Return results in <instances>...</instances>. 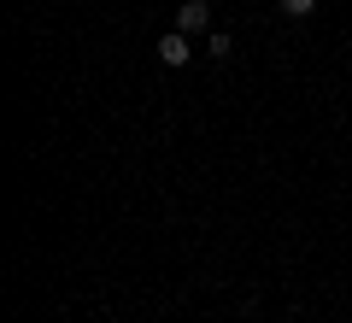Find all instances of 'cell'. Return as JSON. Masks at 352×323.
<instances>
[{
  "label": "cell",
  "mask_w": 352,
  "mask_h": 323,
  "mask_svg": "<svg viewBox=\"0 0 352 323\" xmlns=\"http://www.w3.org/2000/svg\"><path fill=\"white\" fill-rule=\"evenodd\" d=\"M176 30H182V36L212 30V6H206V0H182V6H176Z\"/></svg>",
  "instance_id": "1"
},
{
  "label": "cell",
  "mask_w": 352,
  "mask_h": 323,
  "mask_svg": "<svg viewBox=\"0 0 352 323\" xmlns=\"http://www.w3.org/2000/svg\"><path fill=\"white\" fill-rule=\"evenodd\" d=\"M276 6H282L288 18H311V12H317V0H276Z\"/></svg>",
  "instance_id": "4"
},
{
  "label": "cell",
  "mask_w": 352,
  "mask_h": 323,
  "mask_svg": "<svg viewBox=\"0 0 352 323\" xmlns=\"http://www.w3.org/2000/svg\"><path fill=\"white\" fill-rule=\"evenodd\" d=\"M159 59H164V65H176V71H182V65L194 59V41L182 36V30H164V36H159Z\"/></svg>",
  "instance_id": "2"
},
{
  "label": "cell",
  "mask_w": 352,
  "mask_h": 323,
  "mask_svg": "<svg viewBox=\"0 0 352 323\" xmlns=\"http://www.w3.org/2000/svg\"><path fill=\"white\" fill-rule=\"evenodd\" d=\"M229 48H235V41H229L223 30H206V53H212V59H229Z\"/></svg>",
  "instance_id": "3"
}]
</instances>
